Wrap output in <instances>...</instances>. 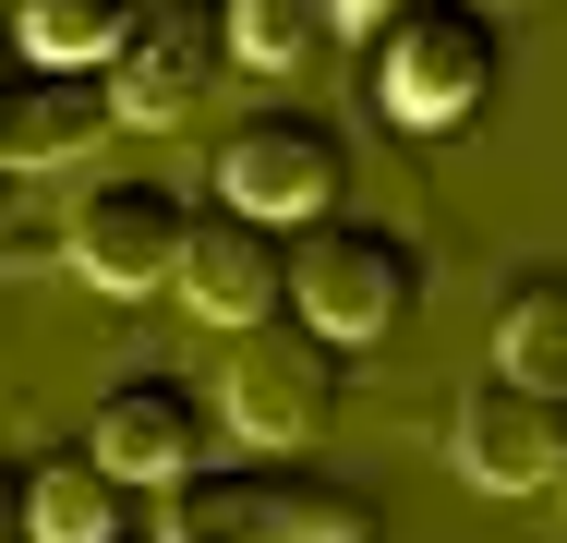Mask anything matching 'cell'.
Segmentation results:
<instances>
[{"mask_svg":"<svg viewBox=\"0 0 567 543\" xmlns=\"http://www.w3.org/2000/svg\"><path fill=\"white\" fill-rule=\"evenodd\" d=\"M495 61H507V37H495L483 0H386L362 73H374V109L399 133H447L495 98Z\"/></svg>","mask_w":567,"mask_h":543,"instance_id":"cell-1","label":"cell"},{"mask_svg":"<svg viewBox=\"0 0 567 543\" xmlns=\"http://www.w3.org/2000/svg\"><path fill=\"white\" fill-rule=\"evenodd\" d=\"M423 303V254L399 242V229H374V217H302V242H290V315L315 326V338H386V326H411Z\"/></svg>","mask_w":567,"mask_h":543,"instance_id":"cell-2","label":"cell"},{"mask_svg":"<svg viewBox=\"0 0 567 543\" xmlns=\"http://www.w3.org/2000/svg\"><path fill=\"white\" fill-rule=\"evenodd\" d=\"M218 423L241 434V447H315V434L339 423V338H315L290 303L254 315V326H229Z\"/></svg>","mask_w":567,"mask_h":543,"instance_id":"cell-3","label":"cell"},{"mask_svg":"<svg viewBox=\"0 0 567 543\" xmlns=\"http://www.w3.org/2000/svg\"><path fill=\"white\" fill-rule=\"evenodd\" d=\"M229 73V0H133L110 49V98L121 121H194Z\"/></svg>","mask_w":567,"mask_h":543,"instance_id":"cell-4","label":"cell"},{"mask_svg":"<svg viewBox=\"0 0 567 543\" xmlns=\"http://www.w3.org/2000/svg\"><path fill=\"white\" fill-rule=\"evenodd\" d=\"M339 170H350V145H339V121H315V109H241L218 133V194L278 217V229L339 206Z\"/></svg>","mask_w":567,"mask_h":543,"instance_id":"cell-5","label":"cell"},{"mask_svg":"<svg viewBox=\"0 0 567 543\" xmlns=\"http://www.w3.org/2000/svg\"><path fill=\"white\" fill-rule=\"evenodd\" d=\"M182 229H194V206H182L169 182H97V194L73 206V229H61V254H73V278H85V290L145 303V290H169Z\"/></svg>","mask_w":567,"mask_h":543,"instance_id":"cell-6","label":"cell"},{"mask_svg":"<svg viewBox=\"0 0 567 543\" xmlns=\"http://www.w3.org/2000/svg\"><path fill=\"white\" fill-rule=\"evenodd\" d=\"M169 290H182L206 326H254V315H278V303H290V242H278V217H254V206H229V194H218V206L182 229Z\"/></svg>","mask_w":567,"mask_h":543,"instance_id":"cell-7","label":"cell"},{"mask_svg":"<svg viewBox=\"0 0 567 543\" xmlns=\"http://www.w3.org/2000/svg\"><path fill=\"white\" fill-rule=\"evenodd\" d=\"M110 121L121 98L97 61H12L0 73V170H73L110 145Z\"/></svg>","mask_w":567,"mask_h":543,"instance_id":"cell-8","label":"cell"},{"mask_svg":"<svg viewBox=\"0 0 567 543\" xmlns=\"http://www.w3.org/2000/svg\"><path fill=\"white\" fill-rule=\"evenodd\" d=\"M85 447L110 459L121 483H169V471L218 459V411H206V387H182V375H121L110 399H97V423H85Z\"/></svg>","mask_w":567,"mask_h":543,"instance_id":"cell-9","label":"cell"},{"mask_svg":"<svg viewBox=\"0 0 567 543\" xmlns=\"http://www.w3.org/2000/svg\"><path fill=\"white\" fill-rule=\"evenodd\" d=\"M556 423H567V399L519 387V375H483L447 434H458V471H471L483 495H544V483H556Z\"/></svg>","mask_w":567,"mask_h":543,"instance_id":"cell-10","label":"cell"},{"mask_svg":"<svg viewBox=\"0 0 567 543\" xmlns=\"http://www.w3.org/2000/svg\"><path fill=\"white\" fill-rule=\"evenodd\" d=\"M157 543H266V471L254 459H194L157 483Z\"/></svg>","mask_w":567,"mask_h":543,"instance_id":"cell-11","label":"cell"},{"mask_svg":"<svg viewBox=\"0 0 567 543\" xmlns=\"http://www.w3.org/2000/svg\"><path fill=\"white\" fill-rule=\"evenodd\" d=\"M121 495H133V483H121L97 447H61V459L24 471V543H110Z\"/></svg>","mask_w":567,"mask_h":543,"instance_id":"cell-12","label":"cell"},{"mask_svg":"<svg viewBox=\"0 0 567 543\" xmlns=\"http://www.w3.org/2000/svg\"><path fill=\"white\" fill-rule=\"evenodd\" d=\"M374 495L339 483V471H315V459H278L266 471V543H374Z\"/></svg>","mask_w":567,"mask_h":543,"instance_id":"cell-13","label":"cell"},{"mask_svg":"<svg viewBox=\"0 0 567 543\" xmlns=\"http://www.w3.org/2000/svg\"><path fill=\"white\" fill-rule=\"evenodd\" d=\"M495 375L567 399V278H519V290L495 303Z\"/></svg>","mask_w":567,"mask_h":543,"instance_id":"cell-14","label":"cell"},{"mask_svg":"<svg viewBox=\"0 0 567 543\" xmlns=\"http://www.w3.org/2000/svg\"><path fill=\"white\" fill-rule=\"evenodd\" d=\"M339 37V0H229V73H302Z\"/></svg>","mask_w":567,"mask_h":543,"instance_id":"cell-15","label":"cell"},{"mask_svg":"<svg viewBox=\"0 0 567 543\" xmlns=\"http://www.w3.org/2000/svg\"><path fill=\"white\" fill-rule=\"evenodd\" d=\"M0 24H12V49H24V61H97V73H110L133 0H24V12H0Z\"/></svg>","mask_w":567,"mask_h":543,"instance_id":"cell-16","label":"cell"},{"mask_svg":"<svg viewBox=\"0 0 567 543\" xmlns=\"http://www.w3.org/2000/svg\"><path fill=\"white\" fill-rule=\"evenodd\" d=\"M0 543H24V471L0 459Z\"/></svg>","mask_w":567,"mask_h":543,"instance_id":"cell-17","label":"cell"},{"mask_svg":"<svg viewBox=\"0 0 567 543\" xmlns=\"http://www.w3.org/2000/svg\"><path fill=\"white\" fill-rule=\"evenodd\" d=\"M544 495H567V423H556V483H544Z\"/></svg>","mask_w":567,"mask_h":543,"instance_id":"cell-18","label":"cell"},{"mask_svg":"<svg viewBox=\"0 0 567 543\" xmlns=\"http://www.w3.org/2000/svg\"><path fill=\"white\" fill-rule=\"evenodd\" d=\"M12 61H24V49H12V24H0V73H12Z\"/></svg>","mask_w":567,"mask_h":543,"instance_id":"cell-19","label":"cell"},{"mask_svg":"<svg viewBox=\"0 0 567 543\" xmlns=\"http://www.w3.org/2000/svg\"><path fill=\"white\" fill-rule=\"evenodd\" d=\"M110 543H133V532H110Z\"/></svg>","mask_w":567,"mask_h":543,"instance_id":"cell-20","label":"cell"}]
</instances>
